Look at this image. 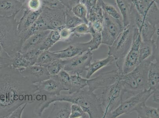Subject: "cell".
<instances>
[{"instance_id": "cell-1", "label": "cell", "mask_w": 159, "mask_h": 118, "mask_svg": "<svg viewBox=\"0 0 159 118\" xmlns=\"http://www.w3.org/2000/svg\"><path fill=\"white\" fill-rule=\"evenodd\" d=\"M38 88L10 65H0V118L24 103L37 102Z\"/></svg>"}, {"instance_id": "cell-2", "label": "cell", "mask_w": 159, "mask_h": 118, "mask_svg": "<svg viewBox=\"0 0 159 118\" xmlns=\"http://www.w3.org/2000/svg\"><path fill=\"white\" fill-rule=\"evenodd\" d=\"M18 23L15 16H0V65H11L13 58L20 52L23 41Z\"/></svg>"}, {"instance_id": "cell-3", "label": "cell", "mask_w": 159, "mask_h": 118, "mask_svg": "<svg viewBox=\"0 0 159 118\" xmlns=\"http://www.w3.org/2000/svg\"><path fill=\"white\" fill-rule=\"evenodd\" d=\"M57 100H64L79 105L90 118H103L104 111L100 99L93 91L89 90H81L71 94H61L50 98L51 103Z\"/></svg>"}, {"instance_id": "cell-4", "label": "cell", "mask_w": 159, "mask_h": 118, "mask_svg": "<svg viewBox=\"0 0 159 118\" xmlns=\"http://www.w3.org/2000/svg\"><path fill=\"white\" fill-rule=\"evenodd\" d=\"M159 54L154 53L142 62L132 71L126 74H121L120 80L125 93L135 95L148 90V73L150 64Z\"/></svg>"}, {"instance_id": "cell-5", "label": "cell", "mask_w": 159, "mask_h": 118, "mask_svg": "<svg viewBox=\"0 0 159 118\" xmlns=\"http://www.w3.org/2000/svg\"><path fill=\"white\" fill-rule=\"evenodd\" d=\"M66 9L43 6L41 13L35 23L25 32L20 34L23 44L27 38L36 33L47 30L59 29L65 26Z\"/></svg>"}, {"instance_id": "cell-6", "label": "cell", "mask_w": 159, "mask_h": 118, "mask_svg": "<svg viewBox=\"0 0 159 118\" xmlns=\"http://www.w3.org/2000/svg\"><path fill=\"white\" fill-rule=\"evenodd\" d=\"M135 28L131 24L124 27L123 30L112 45L108 46V55L114 57L117 69L121 74L124 59L132 44Z\"/></svg>"}, {"instance_id": "cell-7", "label": "cell", "mask_w": 159, "mask_h": 118, "mask_svg": "<svg viewBox=\"0 0 159 118\" xmlns=\"http://www.w3.org/2000/svg\"><path fill=\"white\" fill-rule=\"evenodd\" d=\"M102 90L100 99L104 111L103 118H105L107 115L115 110L121 104L125 92L120 80Z\"/></svg>"}, {"instance_id": "cell-8", "label": "cell", "mask_w": 159, "mask_h": 118, "mask_svg": "<svg viewBox=\"0 0 159 118\" xmlns=\"http://www.w3.org/2000/svg\"><path fill=\"white\" fill-rule=\"evenodd\" d=\"M152 90L148 89L139 93L125 100H123L120 106L113 111L107 115L105 118H116L123 114L132 113L135 108L143 102H147L150 96L152 95Z\"/></svg>"}, {"instance_id": "cell-9", "label": "cell", "mask_w": 159, "mask_h": 118, "mask_svg": "<svg viewBox=\"0 0 159 118\" xmlns=\"http://www.w3.org/2000/svg\"><path fill=\"white\" fill-rule=\"evenodd\" d=\"M103 16V26L101 32L102 44L111 46L123 31L124 26L122 20L111 18L104 11Z\"/></svg>"}, {"instance_id": "cell-10", "label": "cell", "mask_w": 159, "mask_h": 118, "mask_svg": "<svg viewBox=\"0 0 159 118\" xmlns=\"http://www.w3.org/2000/svg\"><path fill=\"white\" fill-rule=\"evenodd\" d=\"M138 13L150 23L159 26V6L152 0H128Z\"/></svg>"}, {"instance_id": "cell-11", "label": "cell", "mask_w": 159, "mask_h": 118, "mask_svg": "<svg viewBox=\"0 0 159 118\" xmlns=\"http://www.w3.org/2000/svg\"><path fill=\"white\" fill-rule=\"evenodd\" d=\"M142 41L141 33L135 27L132 44L123 64L122 74L129 73L138 65L139 48Z\"/></svg>"}, {"instance_id": "cell-12", "label": "cell", "mask_w": 159, "mask_h": 118, "mask_svg": "<svg viewBox=\"0 0 159 118\" xmlns=\"http://www.w3.org/2000/svg\"><path fill=\"white\" fill-rule=\"evenodd\" d=\"M93 57L92 52L88 51L72 58L65 59L63 70L73 74H81L90 64Z\"/></svg>"}, {"instance_id": "cell-13", "label": "cell", "mask_w": 159, "mask_h": 118, "mask_svg": "<svg viewBox=\"0 0 159 118\" xmlns=\"http://www.w3.org/2000/svg\"><path fill=\"white\" fill-rule=\"evenodd\" d=\"M121 74L116 70L102 73L95 78L88 79L89 90L94 92L112 85L120 80Z\"/></svg>"}, {"instance_id": "cell-14", "label": "cell", "mask_w": 159, "mask_h": 118, "mask_svg": "<svg viewBox=\"0 0 159 118\" xmlns=\"http://www.w3.org/2000/svg\"><path fill=\"white\" fill-rule=\"evenodd\" d=\"M147 83L148 89L153 92V100L155 103L159 102V59L152 62L149 68Z\"/></svg>"}, {"instance_id": "cell-15", "label": "cell", "mask_w": 159, "mask_h": 118, "mask_svg": "<svg viewBox=\"0 0 159 118\" xmlns=\"http://www.w3.org/2000/svg\"><path fill=\"white\" fill-rule=\"evenodd\" d=\"M36 84L38 88V92L41 95L59 96L61 94L62 91H66L57 75L51 76L48 80Z\"/></svg>"}, {"instance_id": "cell-16", "label": "cell", "mask_w": 159, "mask_h": 118, "mask_svg": "<svg viewBox=\"0 0 159 118\" xmlns=\"http://www.w3.org/2000/svg\"><path fill=\"white\" fill-rule=\"evenodd\" d=\"M19 71L22 75L27 78L34 84L41 82L51 77L47 67L35 65L29 66Z\"/></svg>"}, {"instance_id": "cell-17", "label": "cell", "mask_w": 159, "mask_h": 118, "mask_svg": "<svg viewBox=\"0 0 159 118\" xmlns=\"http://www.w3.org/2000/svg\"><path fill=\"white\" fill-rule=\"evenodd\" d=\"M24 2L20 0H0V16L11 17L23 9Z\"/></svg>"}, {"instance_id": "cell-18", "label": "cell", "mask_w": 159, "mask_h": 118, "mask_svg": "<svg viewBox=\"0 0 159 118\" xmlns=\"http://www.w3.org/2000/svg\"><path fill=\"white\" fill-rule=\"evenodd\" d=\"M88 23L96 32L101 33L103 22V11L98 3L96 6L88 11Z\"/></svg>"}, {"instance_id": "cell-19", "label": "cell", "mask_w": 159, "mask_h": 118, "mask_svg": "<svg viewBox=\"0 0 159 118\" xmlns=\"http://www.w3.org/2000/svg\"><path fill=\"white\" fill-rule=\"evenodd\" d=\"M51 31L50 30L42 31L33 34L23 43L20 53H23L29 50L39 49Z\"/></svg>"}, {"instance_id": "cell-20", "label": "cell", "mask_w": 159, "mask_h": 118, "mask_svg": "<svg viewBox=\"0 0 159 118\" xmlns=\"http://www.w3.org/2000/svg\"><path fill=\"white\" fill-rule=\"evenodd\" d=\"M42 9L36 11L23 9L24 12L22 17L18 23V30L20 34L25 32L35 23L41 13Z\"/></svg>"}, {"instance_id": "cell-21", "label": "cell", "mask_w": 159, "mask_h": 118, "mask_svg": "<svg viewBox=\"0 0 159 118\" xmlns=\"http://www.w3.org/2000/svg\"><path fill=\"white\" fill-rule=\"evenodd\" d=\"M89 51L86 43H78L71 44L64 49L56 51L59 59H66L72 58Z\"/></svg>"}, {"instance_id": "cell-22", "label": "cell", "mask_w": 159, "mask_h": 118, "mask_svg": "<svg viewBox=\"0 0 159 118\" xmlns=\"http://www.w3.org/2000/svg\"><path fill=\"white\" fill-rule=\"evenodd\" d=\"M53 103L52 108L48 117L69 118L72 103L64 100H57Z\"/></svg>"}, {"instance_id": "cell-23", "label": "cell", "mask_w": 159, "mask_h": 118, "mask_svg": "<svg viewBox=\"0 0 159 118\" xmlns=\"http://www.w3.org/2000/svg\"><path fill=\"white\" fill-rule=\"evenodd\" d=\"M159 40L142 41L140 46L139 64L152 55L159 53Z\"/></svg>"}, {"instance_id": "cell-24", "label": "cell", "mask_w": 159, "mask_h": 118, "mask_svg": "<svg viewBox=\"0 0 159 118\" xmlns=\"http://www.w3.org/2000/svg\"><path fill=\"white\" fill-rule=\"evenodd\" d=\"M115 61V59L112 56H108L106 58L102 60H95L86 68L85 70L87 71L86 78H90L93 74H94L98 70L106 66L111 65Z\"/></svg>"}, {"instance_id": "cell-25", "label": "cell", "mask_w": 159, "mask_h": 118, "mask_svg": "<svg viewBox=\"0 0 159 118\" xmlns=\"http://www.w3.org/2000/svg\"><path fill=\"white\" fill-rule=\"evenodd\" d=\"M143 102L135 108L134 111L137 112L139 118H159V107L154 108L147 106Z\"/></svg>"}, {"instance_id": "cell-26", "label": "cell", "mask_w": 159, "mask_h": 118, "mask_svg": "<svg viewBox=\"0 0 159 118\" xmlns=\"http://www.w3.org/2000/svg\"><path fill=\"white\" fill-rule=\"evenodd\" d=\"M117 7L119 10L122 17L123 24L124 27L130 24V14L131 5L128 0H115Z\"/></svg>"}, {"instance_id": "cell-27", "label": "cell", "mask_w": 159, "mask_h": 118, "mask_svg": "<svg viewBox=\"0 0 159 118\" xmlns=\"http://www.w3.org/2000/svg\"><path fill=\"white\" fill-rule=\"evenodd\" d=\"M88 79L84 78L80 74L70 75V87L68 91L71 94L88 86Z\"/></svg>"}, {"instance_id": "cell-28", "label": "cell", "mask_w": 159, "mask_h": 118, "mask_svg": "<svg viewBox=\"0 0 159 118\" xmlns=\"http://www.w3.org/2000/svg\"><path fill=\"white\" fill-rule=\"evenodd\" d=\"M58 59H59V56L56 52H51L49 50H43L34 65L47 67L53 61Z\"/></svg>"}, {"instance_id": "cell-29", "label": "cell", "mask_w": 159, "mask_h": 118, "mask_svg": "<svg viewBox=\"0 0 159 118\" xmlns=\"http://www.w3.org/2000/svg\"><path fill=\"white\" fill-rule=\"evenodd\" d=\"M61 41L59 29L52 30L43 41L39 49L41 50H49L57 42Z\"/></svg>"}, {"instance_id": "cell-30", "label": "cell", "mask_w": 159, "mask_h": 118, "mask_svg": "<svg viewBox=\"0 0 159 118\" xmlns=\"http://www.w3.org/2000/svg\"><path fill=\"white\" fill-rule=\"evenodd\" d=\"M98 3L100 5L104 12L111 18L116 20H122L120 13L114 6L104 2L103 0H98Z\"/></svg>"}, {"instance_id": "cell-31", "label": "cell", "mask_w": 159, "mask_h": 118, "mask_svg": "<svg viewBox=\"0 0 159 118\" xmlns=\"http://www.w3.org/2000/svg\"><path fill=\"white\" fill-rule=\"evenodd\" d=\"M90 34L92 38L90 41L86 42V44L89 47V51L92 52L98 49L102 44V37L101 33L95 31L90 26Z\"/></svg>"}, {"instance_id": "cell-32", "label": "cell", "mask_w": 159, "mask_h": 118, "mask_svg": "<svg viewBox=\"0 0 159 118\" xmlns=\"http://www.w3.org/2000/svg\"><path fill=\"white\" fill-rule=\"evenodd\" d=\"M11 65L14 68L20 70L32 65L30 62L25 58L22 54L19 52L13 58Z\"/></svg>"}, {"instance_id": "cell-33", "label": "cell", "mask_w": 159, "mask_h": 118, "mask_svg": "<svg viewBox=\"0 0 159 118\" xmlns=\"http://www.w3.org/2000/svg\"><path fill=\"white\" fill-rule=\"evenodd\" d=\"M82 23L84 22L76 17L71 9L66 8V11L65 26L69 28L73 29Z\"/></svg>"}, {"instance_id": "cell-34", "label": "cell", "mask_w": 159, "mask_h": 118, "mask_svg": "<svg viewBox=\"0 0 159 118\" xmlns=\"http://www.w3.org/2000/svg\"><path fill=\"white\" fill-rule=\"evenodd\" d=\"M71 10L76 17L82 20L84 23H88V11L84 4L80 2L74 6Z\"/></svg>"}, {"instance_id": "cell-35", "label": "cell", "mask_w": 159, "mask_h": 118, "mask_svg": "<svg viewBox=\"0 0 159 118\" xmlns=\"http://www.w3.org/2000/svg\"><path fill=\"white\" fill-rule=\"evenodd\" d=\"M65 64V59H57L48 66V71L51 76L57 75L62 70H63Z\"/></svg>"}, {"instance_id": "cell-36", "label": "cell", "mask_w": 159, "mask_h": 118, "mask_svg": "<svg viewBox=\"0 0 159 118\" xmlns=\"http://www.w3.org/2000/svg\"><path fill=\"white\" fill-rule=\"evenodd\" d=\"M72 29L73 36L79 37L90 34V26L87 23H82Z\"/></svg>"}, {"instance_id": "cell-37", "label": "cell", "mask_w": 159, "mask_h": 118, "mask_svg": "<svg viewBox=\"0 0 159 118\" xmlns=\"http://www.w3.org/2000/svg\"><path fill=\"white\" fill-rule=\"evenodd\" d=\"M58 79L66 91H68L70 87V75L67 71L62 70L57 75Z\"/></svg>"}, {"instance_id": "cell-38", "label": "cell", "mask_w": 159, "mask_h": 118, "mask_svg": "<svg viewBox=\"0 0 159 118\" xmlns=\"http://www.w3.org/2000/svg\"><path fill=\"white\" fill-rule=\"evenodd\" d=\"M89 115L79 105L72 103L69 118H89Z\"/></svg>"}, {"instance_id": "cell-39", "label": "cell", "mask_w": 159, "mask_h": 118, "mask_svg": "<svg viewBox=\"0 0 159 118\" xmlns=\"http://www.w3.org/2000/svg\"><path fill=\"white\" fill-rule=\"evenodd\" d=\"M42 0H26L24 2L23 9L36 11L42 8Z\"/></svg>"}, {"instance_id": "cell-40", "label": "cell", "mask_w": 159, "mask_h": 118, "mask_svg": "<svg viewBox=\"0 0 159 118\" xmlns=\"http://www.w3.org/2000/svg\"><path fill=\"white\" fill-rule=\"evenodd\" d=\"M43 51V50H40L39 49H34L21 54L23 57L30 61L31 63V65H33L35 64L39 56Z\"/></svg>"}, {"instance_id": "cell-41", "label": "cell", "mask_w": 159, "mask_h": 118, "mask_svg": "<svg viewBox=\"0 0 159 118\" xmlns=\"http://www.w3.org/2000/svg\"><path fill=\"white\" fill-rule=\"evenodd\" d=\"M43 6L51 8L66 9V7L61 2L60 0H42Z\"/></svg>"}, {"instance_id": "cell-42", "label": "cell", "mask_w": 159, "mask_h": 118, "mask_svg": "<svg viewBox=\"0 0 159 118\" xmlns=\"http://www.w3.org/2000/svg\"><path fill=\"white\" fill-rule=\"evenodd\" d=\"M60 36L61 41H69L71 37H73L72 29L63 26L59 29Z\"/></svg>"}, {"instance_id": "cell-43", "label": "cell", "mask_w": 159, "mask_h": 118, "mask_svg": "<svg viewBox=\"0 0 159 118\" xmlns=\"http://www.w3.org/2000/svg\"><path fill=\"white\" fill-rule=\"evenodd\" d=\"M28 103H25L24 104L21 105L17 108L14 111L12 112V113L10 115L8 118H22V115L24 112L25 109Z\"/></svg>"}, {"instance_id": "cell-44", "label": "cell", "mask_w": 159, "mask_h": 118, "mask_svg": "<svg viewBox=\"0 0 159 118\" xmlns=\"http://www.w3.org/2000/svg\"><path fill=\"white\" fill-rule=\"evenodd\" d=\"M81 0H60L63 5L67 9H71L75 5L80 2Z\"/></svg>"}, {"instance_id": "cell-45", "label": "cell", "mask_w": 159, "mask_h": 118, "mask_svg": "<svg viewBox=\"0 0 159 118\" xmlns=\"http://www.w3.org/2000/svg\"><path fill=\"white\" fill-rule=\"evenodd\" d=\"M98 0H81L80 2L84 4L87 8L88 11L96 6Z\"/></svg>"}, {"instance_id": "cell-46", "label": "cell", "mask_w": 159, "mask_h": 118, "mask_svg": "<svg viewBox=\"0 0 159 118\" xmlns=\"http://www.w3.org/2000/svg\"><path fill=\"white\" fill-rule=\"evenodd\" d=\"M152 1L159 6V0H152Z\"/></svg>"}, {"instance_id": "cell-47", "label": "cell", "mask_w": 159, "mask_h": 118, "mask_svg": "<svg viewBox=\"0 0 159 118\" xmlns=\"http://www.w3.org/2000/svg\"><path fill=\"white\" fill-rule=\"evenodd\" d=\"M20 1H22V2H25V1H26V0H20Z\"/></svg>"}]
</instances>
